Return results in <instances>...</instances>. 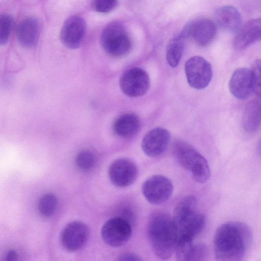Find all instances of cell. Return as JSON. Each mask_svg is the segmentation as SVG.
I'll list each match as a JSON object with an SVG mask.
<instances>
[{"instance_id":"cell-14","label":"cell","mask_w":261,"mask_h":261,"mask_svg":"<svg viewBox=\"0 0 261 261\" xmlns=\"http://www.w3.org/2000/svg\"><path fill=\"white\" fill-rule=\"evenodd\" d=\"M171 139L170 133L162 127L154 128L147 132L143 138L141 147L149 157L162 154L167 148Z\"/></svg>"},{"instance_id":"cell-23","label":"cell","mask_w":261,"mask_h":261,"mask_svg":"<svg viewBox=\"0 0 261 261\" xmlns=\"http://www.w3.org/2000/svg\"><path fill=\"white\" fill-rule=\"evenodd\" d=\"M57 206V197L52 193H47L40 199L38 208L39 213L42 216L49 217L55 213Z\"/></svg>"},{"instance_id":"cell-5","label":"cell","mask_w":261,"mask_h":261,"mask_svg":"<svg viewBox=\"0 0 261 261\" xmlns=\"http://www.w3.org/2000/svg\"><path fill=\"white\" fill-rule=\"evenodd\" d=\"M100 44L104 50L114 57L127 55L132 48L130 38L124 26L114 22L108 24L100 36Z\"/></svg>"},{"instance_id":"cell-16","label":"cell","mask_w":261,"mask_h":261,"mask_svg":"<svg viewBox=\"0 0 261 261\" xmlns=\"http://www.w3.org/2000/svg\"><path fill=\"white\" fill-rule=\"evenodd\" d=\"M174 252L179 261H200L205 260L207 254L206 247L194 240L181 239L177 241Z\"/></svg>"},{"instance_id":"cell-18","label":"cell","mask_w":261,"mask_h":261,"mask_svg":"<svg viewBox=\"0 0 261 261\" xmlns=\"http://www.w3.org/2000/svg\"><path fill=\"white\" fill-rule=\"evenodd\" d=\"M40 31L39 21L33 17H27L22 20L17 25L16 38L22 46L31 48L37 44Z\"/></svg>"},{"instance_id":"cell-13","label":"cell","mask_w":261,"mask_h":261,"mask_svg":"<svg viewBox=\"0 0 261 261\" xmlns=\"http://www.w3.org/2000/svg\"><path fill=\"white\" fill-rule=\"evenodd\" d=\"M86 23L79 16L69 17L64 22L60 33L62 43L70 49L77 48L84 37Z\"/></svg>"},{"instance_id":"cell-2","label":"cell","mask_w":261,"mask_h":261,"mask_svg":"<svg viewBox=\"0 0 261 261\" xmlns=\"http://www.w3.org/2000/svg\"><path fill=\"white\" fill-rule=\"evenodd\" d=\"M148 234L155 256L162 260L169 258L175 251L177 241L173 218L163 213L154 214L149 222Z\"/></svg>"},{"instance_id":"cell-4","label":"cell","mask_w":261,"mask_h":261,"mask_svg":"<svg viewBox=\"0 0 261 261\" xmlns=\"http://www.w3.org/2000/svg\"><path fill=\"white\" fill-rule=\"evenodd\" d=\"M173 152L179 164L191 172L195 180L203 183L209 179L211 171L207 161L190 145L177 141L173 146Z\"/></svg>"},{"instance_id":"cell-30","label":"cell","mask_w":261,"mask_h":261,"mask_svg":"<svg viewBox=\"0 0 261 261\" xmlns=\"http://www.w3.org/2000/svg\"><path fill=\"white\" fill-rule=\"evenodd\" d=\"M257 151L259 155L261 156V137L257 144Z\"/></svg>"},{"instance_id":"cell-27","label":"cell","mask_w":261,"mask_h":261,"mask_svg":"<svg viewBox=\"0 0 261 261\" xmlns=\"http://www.w3.org/2000/svg\"><path fill=\"white\" fill-rule=\"evenodd\" d=\"M118 0H95L94 8L100 13H108L113 11L117 6Z\"/></svg>"},{"instance_id":"cell-20","label":"cell","mask_w":261,"mask_h":261,"mask_svg":"<svg viewBox=\"0 0 261 261\" xmlns=\"http://www.w3.org/2000/svg\"><path fill=\"white\" fill-rule=\"evenodd\" d=\"M139 117L134 113L123 114L116 118L113 129L118 136L128 139L135 136L140 129Z\"/></svg>"},{"instance_id":"cell-3","label":"cell","mask_w":261,"mask_h":261,"mask_svg":"<svg viewBox=\"0 0 261 261\" xmlns=\"http://www.w3.org/2000/svg\"><path fill=\"white\" fill-rule=\"evenodd\" d=\"M173 220L177 230V240H194L205 223V217L197 211V199L192 195L184 197L177 203Z\"/></svg>"},{"instance_id":"cell-25","label":"cell","mask_w":261,"mask_h":261,"mask_svg":"<svg viewBox=\"0 0 261 261\" xmlns=\"http://www.w3.org/2000/svg\"><path fill=\"white\" fill-rule=\"evenodd\" d=\"M13 25L12 17L7 14L1 15L0 18V43L5 44L9 39Z\"/></svg>"},{"instance_id":"cell-9","label":"cell","mask_w":261,"mask_h":261,"mask_svg":"<svg viewBox=\"0 0 261 261\" xmlns=\"http://www.w3.org/2000/svg\"><path fill=\"white\" fill-rule=\"evenodd\" d=\"M173 190L172 181L162 175H154L147 179L142 186L145 199L152 204L159 205L167 201Z\"/></svg>"},{"instance_id":"cell-11","label":"cell","mask_w":261,"mask_h":261,"mask_svg":"<svg viewBox=\"0 0 261 261\" xmlns=\"http://www.w3.org/2000/svg\"><path fill=\"white\" fill-rule=\"evenodd\" d=\"M108 174L111 182L116 187H127L136 180L138 169L136 164L126 158H120L110 165Z\"/></svg>"},{"instance_id":"cell-1","label":"cell","mask_w":261,"mask_h":261,"mask_svg":"<svg viewBox=\"0 0 261 261\" xmlns=\"http://www.w3.org/2000/svg\"><path fill=\"white\" fill-rule=\"evenodd\" d=\"M252 241V233L246 224L229 221L220 225L214 238L216 258L223 261L242 260Z\"/></svg>"},{"instance_id":"cell-8","label":"cell","mask_w":261,"mask_h":261,"mask_svg":"<svg viewBox=\"0 0 261 261\" xmlns=\"http://www.w3.org/2000/svg\"><path fill=\"white\" fill-rule=\"evenodd\" d=\"M185 70L189 85L196 89L206 87L212 77L210 63L200 56H194L189 59L185 63Z\"/></svg>"},{"instance_id":"cell-6","label":"cell","mask_w":261,"mask_h":261,"mask_svg":"<svg viewBox=\"0 0 261 261\" xmlns=\"http://www.w3.org/2000/svg\"><path fill=\"white\" fill-rule=\"evenodd\" d=\"M132 229L128 221L122 217H113L103 225L101 235L103 241L113 247L125 245L130 239Z\"/></svg>"},{"instance_id":"cell-7","label":"cell","mask_w":261,"mask_h":261,"mask_svg":"<svg viewBox=\"0 0 261 261\" xmlns=\"http://www.w3.org/2000/svg\"><path fill=\"white\" fill-rule=\"evenodd\" d=\"M150 79L147 73L139 67L125 70L119 80V86L126 95L136 97L144 95L150 87Z\"/></svg>"},{"instance_id":"cell-17","label":"cell","mask_w":261,"mask_h":261,"mask_svg":"<svg viewBox=\"0 0 261 261\" xmlns=\"http://www.w3.org/2000/svg\"><path fill=\"white\" fill-rule=\"evenodd\" d=\"M260 40L261 18L250 20L241 27L234 39L233 46L241 50Z\"/></svg>"},{"instance_id":"cell-12","label":"cell","mask_w":261,"mask_h":261,"mask_svg":"<svg viewBox=\"0 0 261 261\" xmlns=\"http://www.w3.org/2000/svg\"><path fill=\"white\" fill-rule=\"evenodd\" d=\"M89 232L88 227L84 223L80 221L70 222L61 232V244L67 250H78L86 244L89 237Z\"/></svg>"},{"instance_id":"cell-21","label":"cell","mask_w":261,"mask_h":261,"mask_svg":"<svg viewBox=\"0 0 261 261\" xmlns=\"http://www.w3.org/2000/svg\"><path fill=\"white\" fill-rule=\"evenodd\" d=\"M261 124V102L252 100L245 107L242 118V126L244 130L252 134L257 130Z\"/></svg>"},{"instance_id":"cell-22","label":"cell","mask_w":261,"mask_h":261,"mask_svg":"<svg viewBox=\"0 0 261 261\" xmlns=\"http://www.w3.org/2000/svg\"><path fill=\"white\" fill-rule=\"evenodd\" d=\"M185 38L179 34L169 42L166 48V59L168 64L176 67L179 63L184 49Z\"/></svg>"},{"instance_id":"cell-26","label":"cell","mask_w":261,"mask_h":261,"mask_svg":"<svg viewBox=\"0 0 261 261\" xmlns=\"http://www.w3.org/2000/svg\"><path fill=\"white\" fill-rule=\"evenodd\" d=\"M253 78V91L261 98V60H256L251 69Z\"/></svg>"},{"instance_id":"cell-28","label":"cell","mask_w":261,"mask_h":261,"mask_svg":"<svg viewBox=\"0 0 261 261\" xmlns=\"http://www.w3.org/2000/svg\"><path fill=\"white\" fill-rule=\"evenodd\" d=\"M117 260L122 261H140L142 259L136 254L126 253L119 256Z\"/></svg>"},{"instance_id":"cell-24","label":"cell","mask_w":261,"mask_h":261,"mask_svg":"<svg viewBox=\"0 0 261 261\" xmlns=\"http://www.w3.org/2000/svg\"><path fill=\"white\" fill-rule=\"evenodd\" d=\"M96 160L95 154L90 150L85 149L77 154L75 162L79 168L83 170H88L94 166Z\"/></svg>"},{"instance_id":"cell-29","label":"cell","mask_w":261,"mask_h":261,"mask_svg":"<svg viewBox=\"0 0 261 261\" xmlns=\"http://www.w3.org/2000/svg\"><path fill=\"white\" fill-rule=\"evenodd\" d=\"M18 258V254L14 250H9L6 254L5 260L6 261H16Z\"/></svg>"},{"instance_id":"cell-15","label":"cell","mask_w":261,"mask_h":261,"mask_svg":"<svg viewBox=\"0 0 261 261\" xmlns=\"http://www.w3.org/2000/svg\"><path fill=\"white\" fill-rule=\"evenodd\" d=\"M229 90L236 98L244 99L253 91V73L251 69L240 68L232 73L229 83Z\"/></svg>"},{"instance_id":"cell-19","label":"cell","mask_w":261,"mask_h":261,"mask_svg":"<svg viewBox=\"0 0 261 261\" xmlns=\"http://www.w3.org/2000/svg\"><path fill=\"white\" fill-rule=\"evenodd\" d=\"M214 17L219 27L228 32H238L241 27V14L233 6H225L218 8L215 12Z\"/></svg>"},{"instance_id":"cell-10","label":"cell","mask_w":261,"mask_h":261,"mask_svg":"<svg viewBox=\"0 0 261 261\" xmlns=\"http://www.w3.org/2000/svg\"><path fill=\"white\" fill-rule=\"evenodd\" d=\"M217 29L216 23L208 18H199L187 23L180 34L190 38L199 46H206L214 40Z\"/></svg>"}]
</instances>
